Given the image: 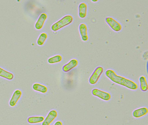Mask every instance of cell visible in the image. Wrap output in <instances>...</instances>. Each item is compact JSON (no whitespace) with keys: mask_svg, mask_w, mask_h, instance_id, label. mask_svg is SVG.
Instances as JSON below:
<instances>
[{"mask_svg":"<svg viewBox=\"0 0 148 125\" xmlns=\"http://www.w3.org/2000/svg\"><path fill=\"white\" fill-rule=\"evenodd\" d=\"M105 73L110 80L116 84L124 86L132 90H136L138 88L136 82L130 79L118 75L112 69H108L106 71Z\"/></svg>","mask_w":148,"mask_h":125,"instance_id":"obj_1","label":"cell"},{"mask_svg":"<svg viewBox=\"0 0 148 125\" xmlns=\"http://www.w3.org/2000/svg\"><path fill=\"white\" fill-rule=\"evenodd\" d=\"M73 21V17L72 16L69 15L65 16L60 20L53 23L51 27V29L53 31H58L62 28L71 24L72 23Z\"/></svg>","mask_w":148,"mask_h":125,"instance_id":"obj_2","label":"cell"},{"mask_svg":"<svg viewBox=\"0 0 148 125\" xmlns=\"http://www.w3.org/2000/svg\"><path fill=\"white\" fill-rule=\"evenodd\" d=\"M103 72V68L102 67L99 66L96 68L89 78V82L90 84L92 85L96 84L98 81Z\"/></svg>","mask_w":148,"mask_h":125,"instance_id":"obj_3","label":"cell"},{"mask_svg":"<svg viewBox=\"0 0 148 125\" xmlns=\"http://www.w3.org/2000/svg\"><path fill=\"white\" fill-rule=\"evenodd\" d=\"M92 95L100 98L105 101L110 100L111 98V95L109 93L102 91L97 88H94L92 90Z\"/></svg>","mask_w":148,"mask_h":125,"instance_id":"obj_4","label":"cell"},{"mask_svg":"<svg viewBox=\"0 0 148 125\" xmlns=\"http://www.w3.org/2000/svg\"><path fill=\"white\" fill-rule=\"evenodd\" d=\"M106 22L110 27L111 28L116 31V32H119L122 30V26L121 24L118 22L115 19L112 17H107L106 18Z\"/></svg>","mask_w":148,"mask_h":125,"instance_id":"obj_5","label":"cell"},{"mask_svg":"<svg viewBox=\"0 0 148 125\" xmlns=\"http://www.w3.org/2000/svg\"><path fill=\"white\" fill-rule=\"evenodd\" d=\"M58 116V113L55 110H52L49 112L44 121L42 122V125H50Z\"/></svg>","mask_w":148,"mask_h":125,"instance_id":"obj_6","label":"cell"},{"mask_svg":"<svg viewBox=\"0 0 148 125\" xmlns=\"http://www.w3.org/2000/svg\"><path fill=\"white\" fill-rule=\"evenodd\" d=\"M22 95V92L19 89H17L14 92L10 101H9V105L11 106L14 107L16 106L17 103H18L19 100L20 99Z\"/></svg>","mask_w":148,"mask_h":125,"instance_id":"obj_7","label":"cell"},{"mask_svg":"<svg viewBox=\"0 0 148 125\" xmlns=\"http://www.w3.org/2000/svg\"><path fill=\"white\" fill-rule=\"evenodd\" d=\"M47 16L45 13H42L40 15L35 24V28L37 30H40L43 28L44 23L46 21Z\"/></svg>","mask_w":148,"mask_h":125,"instance_id":"obj_8","label":"cell"},{"mask_svg":"<svg viewBox=\"0 0 148 125\" xmlns=\"http://www.w3.org/2000/svg\"><path fill=\"white\" fill-rule=\"evenodd\" d=\"M79 29L81 39L84 41H86L88 40V36L87 34V27L86 24L85 23H81L79 25Z\"/></svg>","mask_w":148,"mask_h":125,"instance_id":"obj_9","label":"cell"},{"mask_svg":"<svg viewBox=\"0 0 148 125\" xmlns=\"http://www.w3.org/2000/svg\"><path fill=\"white\" fill-rule=\"evenodd\" d=\"M78 62L76 59H72L70 60L69 62L65 64L62 68L63 71L64 72H68L77 66Z\"/></svg>","mask_w":148,"mask_h":125,"instance_id":"obj_10","label":"cell"},{"mask_svg":"<svg viewBox=\"0 0 148 125\" xmlns=\"http://www.w3.org/2000/svg\"><path fill=\"white\" fill-rule=\"evenodd\" d=\"M148 110L147 108L142 107L134 110L132 112V115L136 118H140L146 115L148 113Z\"/></svg>","mask_w":148,"mask_h":125,"instance_id":"obj_11","label":"cell"},{"mask_svg":"<svg viewBox=\"0 0 148 125\" xmlns=\"http://www.w3.org/2000/svg\"><path fill=\"white\" fill-rule=\"evenodd\" d=\"M79 16L81 18H84L86 17L87 14V5L84 3H81L79 5Z\"/></svg>","mask_w":148,"mask_h":125,"instance_id":"obj_12","label":"cell"},{"mask_svg":"<svg viewBox=\"0 0 148 125\" xmlns=\"http://www.w3.org/2000/svg\"><path fill=\"white\" fill-rule=\"evenodd\" d=\"M0 77L5 78L9 80H12L14 78V75L11 72L6 71L0 67Z\"/></svg>","mask_w":148,"mask_h":125,"instance_id":"obj_13","label":"cell"},{"mask_svg":"<svg viewBox=\"0 0 148 125\" xmlns=\"http://www.w3.org/2000/svg\"><path fill=\"white\" fill-rule=\"evenodd\" d=\"M32 88L34 90L42 93H45L47 92V88L46 86L38 83H35L33 85Z\"/></svg>","mask_w":148,"mask_h":125,"instance_id":"obj_14","label":"cell"},{"mask_svg":"<svg viewBox=\"0 0 148 125\" xmlns=\"http://www.w3.org/2000/svg\"><path fill=\"white\" fill-rule=\"evenodd\" d=\"M45 119V117L42 116H30L27 119V122L30 124H37L43 122Z\"/></svg>","mask_w":148,"mask_h":125,"instance_id":"obj_15","label":"cell"},{"mask_svg":"<svg viewBox=\"0 0 148 125\" xmlns=\"http://www.w3.org/2000/svg\"><path fill=\"white\" fill-rule=\"evenodd\" d=\"M140 89L143 92H146L148 89V84L145 76H141L139 78Z\"/></svg>","mask_w":148,"mask_h":125,"instance_id":"obj_16","label":"cell"},{"mask_svg":"<svg viewBox=\"0 0 148 125\" xmlns=\"http://www.w3.org/2000/svg\"><path fill=\"white\" fill-rule=\"evenodd\" d=\"M47 38V34L46 33H42L40 35L37 41V43L39 46L44 45Z\"/></svg>","mask_w":148,"mask_h":125,"instance_id":"obj_17","label":"cell"},{"mask_svg":"<svg viewBox=\"0 0 148 125\" xmlns=\"http://www.w3.org/2000/svg\"><path fill=\"white\" fill-rule=\"evenodd\" d=\"M62 60V57L60 55H57L52 57H50L48 59V62L50 64L58 63L60 62Z\"/></svg>","mask_w":148,"mask_h":125,"instance_id":"obj_18","label":"cell"},{"mask_svg":"<svg viewBox=\"0 0 148 125\" xmlns=\"http://www.w3.org/2000/svg\"><path fill=\"white\" fill-rule=\"evenodd\" d=\"M54 125H63V123L61 121H58L54 123Z\"/></svg>","mask_w":148,"mask_h":125,"instance_id":"obj_19","label":"cell"},{"mask_svg":"<svg viewBox=\"0 0 148 125\" xmlns=\"http://www.w3.org/2000/svg\"><path fill=\"white\" fill-rule=\"evenodd\" d=\"M93 1V2H96V1Z\"/></svg>","mask_w":148,"mask_h":125,"instance_id":"obj_20","label":"cell"}]
</instances>
